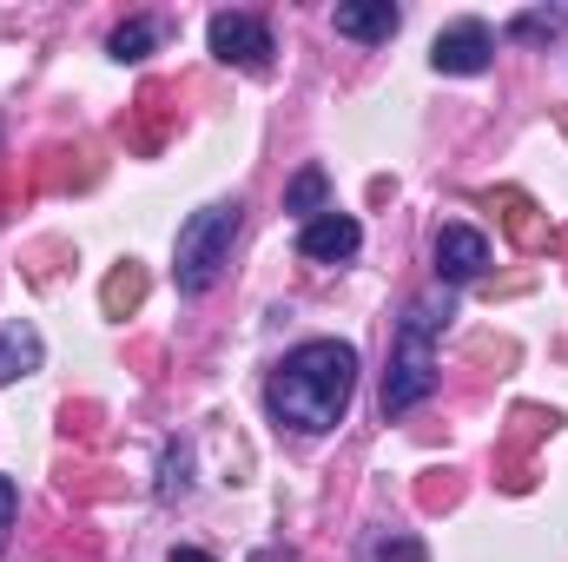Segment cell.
Masks as SVG:
<instances>
[{
  "label": "cell",
  "instance_id": "cell-14",
  "mask_svg": "<svg viewBox=\"0 0 568 562\" xmlns=\"http://www.w3.org/2000/svg\"><path fill=\"white\" fill-rule=\"evenodd\" d=\"M13 516H20V483L0 476V550H7V536H13Z\"/></svg>",
  "mask_w": 568,
  "mask_h": 562
},
{
  "label": "cell",
  "instance_id": "cell-13",
  "mask_svg": "<svg viewBox=\"0 0 568 562\" xmlns=\"http://www.w3.org/2000/svg\"><path fill=\"white\" fill-rule=\"evenodd\" d=\"M185 470H192V450H185V443H172V450H165V470H159V496H165V503L192 490V476H185Z\"/></svg>",
  "mask_w": 568,
  "mask_h": 562
},
{
  "label": "cell",
  "instance_id": "cell-3",
  "mask_svg": "<svg viewBox=\"0 0 568 562\" xmlns=\"http://www.w3.org/2000/svg\"><path fill=\"white\" fill-rule=\"evenodd\" d=\"M239 225H245V205H239V199L199 205V212L179 225V245H172V284H179L185 298H205V291L219 284V272L232 265Z\"/></svg>",
  "mask_w": 568,
  "mask_h": 562
},
{
  "label": "cell",
  "instance_id": "cell-6",
  "mask_svg": "<svg viewBox=\"0 0 568 562\" xmlns=\"http://www.w3.org/2000/svg\"><path fill=\"white\" fill-rule=\"evenodd\" d=\"M429 259H436V284L456 291V284H476L489 272V239L476 225H443L436 245H429Z\"/></svg>",
  "mask_w": 568,
  "mask_h": 562
},
{
  "label": "cell",
  "instance_id": "cell-8",
  "mask_svg": "<svg viewBox=\"0 0 568 562\" xmlns=\"http://www.w3.org/2000/svg\"><path fill=\"white\" fill-rule=\"evenodd\" d=\"M331 27H337V40L384 47V40H397L404 7H390V0H344V7H331Z\"/></svg>",
  "mask_w": 568,
  "mask_h": 562
},
{
  "label": "cell",
  "instance_id": "cell-10",
  "mask_svg": "<svg viewBox=\"0 0 568 562\" xmlns=\"http://www.w3.org/2000/svg\"><path fill=\"white\" fill-rule=\"evenodd\" d=\"M284 212H304V219L331 212V179H324V165H304V172L284 185Z\"/></svg>",
  "mask_w": 568,
  "mask_h": 562
},
{
  "label": "cell",
  "instance_id": "cell-9",
  "mask_svg": "<svg viewBox=\"0 0 568 562\" xmlns=\"http://www.w3.org/2000/svg\"><path fill=\"white\" fill-rule=\"evenodd\" d=\"M40 358H47L40 331H33L27 318H7V324H0V391H7V384H20V378H33V371H40Z\"/></svg>",
  "mask_w": 568,
  "mask_h": 562
},
{
  "label": "cell",
  "instance_id": "cell-12",
  "mask_svg": "<svg viewBox=\"0 0 568 562\" xmlns=\"http://www.w3.org/2000/svg\"><path fill=\"white\" fill-rule=\"evenodd\" d=\"M562 27H568V7H536V13L509 20V40H556Z\"/></svg>",
  "mask_w": 568,
  "mask_h": 562
},
{
  "label": "cell",
  "instance_id": "cell-4",
  "mask_svg": "<svg viewBox=\"0 0 568 562\" xmlns=\"http://www.w3.org/2000/svg\"><path fill=\"white\" fill-rule=\"evenodd\" d=\"M205 47H212V60H225V67H239V73H265L272 53H278L265 13H239V7H225V13L205 20Z\"/></svg>",
  "mask_w": 568,
  "mask_h": 562
},
{
  "label": "cell",
  "instance_id": "cell-1",
  "mask_svg": "<svg viewBox=\"0 0 568 562\" xmlns=\"http://www.w3.org/2000/svg\"><path fill=\"white\" fill-rule=\"evenodd\" d=\"M357 344L344 338H304L291 344L272 378H265V411L272 423L297 430V436H324L351 418V398H357Z\"/></svg>",
  "mask_w": 568,
  "mask_h": 562
},
{
  "label": "cell",
  "instance_id": "cell-2",
  "mask_svg": "<svg viewBox=\"0 0 568 562\" xmlns=\"http://www.w3.org/2000/svg\"><path fill=\"white\" fill-rule=\"evenodd\" d=\"M449 291H417L397 318V338H390V371H384V418H410L436 391V338L449 324Z\"/></svg>",
  "mask_w": 568,
  "mask_h": 562
},
{
  "label": "cell",
  "instance_id": "cell-15",
  "mask_svg": "<svg viewBox=\"0 0 568 562\" xmlns=\"http://www.w3.org/2000/svg\"><path fill=\"white\" fill-rule=\"evenodd\" d=\"M165 562H212V556H205V550H192V543H172V556H165Z\"/></svg>",
  "mask_w": 568,
  "mask_h": 562
},
{
  "label": "cell",
  "instance_id": "cell-7",
  "mask_svg": "<svg viewBox=\"0 0 568 562\" xmlns=\"http://www.w3.org/2000/svg\"><path fill=\"white\" fill-rule=\"evenodd\" d=\"M357 245H364V225L337 205L297 225V259H311V265H344V259H357Z\"/></svg>",
  "mask_w": 568,
  "mask_h": 562
},
{
  "label": "cell",
  "instance_id": "cell-5",
  "mask_svg": "<svg viewBox=\"0 0 568 562\" xmlns=\"http://www.w3.org/2000/svg\"><path fill=\"white\" fill-rule=\"evenodd\" d=\"M489 60H496V33H489V20H449V27L429 40V67H436V73L469 80V73H489Z\"/></svg>",
  "mask_w": 568,
  "mask_h": 562
},
{
  "label": "cell",
  "instance_id": "cell-11",
  "mask_svg": "<svg viewBox=\"0 0 568 562\" xmlns=\"http://www.w3.org/2000/svg\"><path fill=\"white\" fill-rule=\"evenodd\" d=\"M152 47H159V20H120V27H113V40H106V53H113V60H145V53H152Z\"/></svg>",
  "mask_w": 568,
  "mask_h": 562
}]
</instances>
